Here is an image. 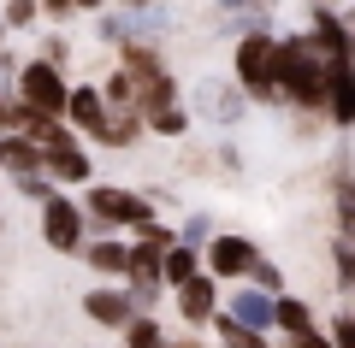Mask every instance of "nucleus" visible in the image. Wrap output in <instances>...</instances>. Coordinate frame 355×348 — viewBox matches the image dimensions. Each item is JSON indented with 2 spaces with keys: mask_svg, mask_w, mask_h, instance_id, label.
Wrapping results in <instances>:
<instances>
[{
  "mask_svg": "<svg viewBox=\"0 0 355 348\" xmlns=\"http://www.w3.org/2000/svg\"><path fill=\"white\" fill-rule=\"evenodd\" d=\"M125 12H154V0H119Z\"/></svg>",
  "mask_w": 355,
  "mask_h": 348,
  "instance_id": "obj_32",
  "label": "nucleus"
},
{
  "mask_svg": "<svg viewBox=\"0 0 355 348\" xmlns=\"http://www.w3.org/2000/svg\"><path fill=\"white\" fill-rule=\"evenodd\" d=\"M349 24H355V12H349Z\"/></svg>",
  "mask_w": 355,
  "mask_h": 348,
  "instance_id": "obj_37",
  "label": "nucleus"
},
{
  "mask_svg": "<svg viewBox=\"0 0 355 348\" xmlns=\"http://www.w3.org/2000/svg\"><path fill=\"white\" fill-rule=\"evenodd\" d=\"M83 313H89L95 324H107V331H125L142 307L130 301V289H89V295H83Z\"/></svg>",
  "mask_w": 355,
  "mask_h": 348,
  "instance_id": "obj_8",
  "label": "nucleus"
},
{
  "mask_svg": "<svg viewBox=\"0 0 355 348\" xmlns=\"http://www.w3.org/2000/svg\"><path fill=\"white\" fill-rule=\"evenodd\" d=\"M107 95H101V83H77L71 95H65V125L71 130H83V136H95V130L107 125Z\"/></svg>",
  "mask_w": 355,
  "mask_h": 348,
  "instance_id": "obj_6",
  "label": "nucleus"
},
{
  "mask_svg": "<svg viewBox=\"0 0 355 348\" xmlns=\"http://www.w3.org/2000/svg\"><path fill=\"white\" fill-rule=\"evenodd\" d=\"M42 12H48V18H53V24H65V18H71V12H77V0H42Z\"/></svg>",
  "mask_w": 355,
  "mask_h": 348,
  "instance_id": "obj_28",
  "label": "nucleus"
},
{
  "mask_svg": "<svg viewBox=\"0 0 355 348\" xmlns=\"http://www.w3.org/2000/svg\"><path fill=\"white\" fill-rule=\"evenodd\" d=\"M331 342H338V348H355V313H338V319H331Z\"/></svg>",
  "mask_w": 355,
  "mask_h": 348,
  "instance_id": "obj_23",
  "label": "nucleus"
},
{
  "mask_svg": "<svg viewBox=\"0 0 355 348\" xmlns=\"http://www.w3.org/2000/svg\"><path fill=\"white\" fill-rule=\"evenodd\" d=\"M178 348H190V342H178Z\"/></svg>",
  "mask_w": 355,
  "mask_h": 348,
  "instance_id": "obj_36",
  "label": "nucleus"
},
{
  "mask_svg": "<svg viewBox=\"0 0 355 348\" xmlns=\"http://www.w3.org/2000/svg\"><path fill=\"white\" fill-rule=\"evenodd\" d=\"M214 284H219L214 272H207V277L196 272L190 284H178V313H184V319H190L196 331H202V324H207V319L219 313V289H214Z\"/></svg>",
  "mask_w": 355,
  "mask_h": 348,
  "instance_id": "obj_9",
  "label": "nucleus"
},
{
  "mask_svg": "<svg viewBox=\"0 0 355 348\" xmlns=\"http://www.w3.org/2000/svg\"><path fill=\"white\" fill-rule=\"evenodd\" d=\"M36 12H42V0H6V30H24V24H36Z\"/></svg>",
  "mask_w": 355,
  "mask_h": 348,
  "instance_id": "obj_21",
  "label": "nucleus"
},
{
  "mask_svg": "<svg viewBox=\"0 0 355 348\" xmlns=\"http://www.w3.org/2000/svg\"><path fill=\"white\" fill-rule=\"evenodd\" d=\"M101 95H107V107H113V112H137V71L119 65V71L101 83Z\"/></svg>",
  "mask_w": 355,
  "mask_h": 348,
  "instance_id": "obj_18",
  "label": "nucleus"
},
{
  "mask_svg": "<svg viewBox=\"0 0 355 348\" xmlns=\"http://www.w3.org/2000/svg\"><path fill=\"white\" fill-rule=\"evenodd\" d=\"M178 100V77L172 71H148V77H137V112L148 118V112H160V107H172Z\"/></svg>",
  "mask_w": 355,
  "mask_h": 348,
  "instance_id": "obj_10",
  "label": "nucleus"
},
{
  "mask_svg": "<svg viewBox=\"0 0 355 348\" xmlns=\"http://www.w3.org/2000/svg\"><path fill=\"white\" fill-rule=\"evenodd\" d=\"M42 237H48V248L77 254L83 248V207H71L65 195H48L42 201Z\"/></svg>",
  "mask_w": 355,
  "mask_h": 348,
  "instance_id": "obj_4",
  "label": "nucleus"
},
{
  "mask_svg": "<svg viewBox=\"0 0 355 348\" xmlns=\"http://www.w3.org/2000/svg\"><path fill=\"white\" fill-rule=\"evenodd\" d=\"M338 201H343V207H355V177H343V183H338Z\"/></svg>",
  "mask_w": 355,
  "mask_h": 348,
  "instance_id": "obj_30",
  "label": "nucleus"
},
{
  "mask_svg": "<svg viewBox=\"0 0 355 348\" xmlns=\"http://www.w3.org/2000/svg\"><path fill=\"white\" fill-rule=\"evenodd\" d=\"M219 12H231V18L237 12H266V0H219Z\"/></svg>",
  "mask_w": 355,
  "mask_h": 348,
  "instance_id": "obj_29",
  "label": "nucleus"
},
{
  "mask_svg": "<svg viewBox=\"0 0 355 348\" xmlns=\"http://www.w3.org/2000/svg\"><path fill=\"white\" fill-rule=\"evenodd\" d=\"M338 242L355 248V207H343V201H338Z\"/></svg>",
  "mask_w": 355,
  "mask_h": 348,
  "instance_id": "obj_26",
  "label": "nucleus"
},
{
  "mask_svg": "<svg viewBox=\"0 0 355 348\" xmlns=\"http://www.w3.org/2000/svg\"><path fill=\"white\" fill-rule=\"evenodd\" d=\"M0 136H6V95H0Z\"/></svg>",
  "mask_w": 355,
  "mask_h": 348,
  "instance_id": "obj_33",
  "label": "nucleus"
},
{
  "mask_svg": "<svg viewBox=\"0 0 355 348\" xmlns=\"http://www.w3.org/2000/svg\"><path fill=\"white\" fill-rule=\"evenodd\" d=\"M36 59H48V65H60V71H65V59H71V42H65V36H42V53H36Z\"/></svg>",
  "mask_w": 355,
  "mask_h": 348,
  "instance_id": "obj_22",
  "label": "nucleus"
},
{
  "mask_svg": "<svg viewBox=\"0 0 355 348\" xmlns=\"http://www.w3.org/2000/svg\"><path fill=\"white\" fill-rule=\"evenodd\" d=\"M254 260H261V254H254L249 237H214V242H207V272H214L219 284H237V277H249Z\"/></svg>",
  "mask_w": 355,
  "mask_h": 348,
  "instance_id": "obj_5",
  "label": "nucleus"
},
{
  "mask_svg": "<svg viewBox=\"0 0 355 348\" xmlns=\"http://www.w3.org/2000/svg\"><path fill=\"white\" fill-rule=\"evenodd\" d=\"M272 324H279L284 336H296V331H314V307H308L302 295H279V301H272Z\"/></svg>",
  "mask_w": 355,
  "mask_h": 348,
  "instance_id": "obj_14",
  "label": "nucleus"
},
{
  "mask_svg": "<svg viewBox=\"0 0 355 348\" xmlns=\"http://www.w3.org/2000/svg\"><path fill=\"white\" fill-rule=\"evenodd\" d=\"M83 260L107 277H130V248L125 242H83Z\"/></svg>",
  "mask_w": 355,
  "mask_h": 348,
  "instance_id": "obj_13",
  "label": "nucleus"
},
{
  "mask_svg": "<svg viewBox=\"0 0 355 348\" xmlns=\"http://www.w3.org/2000/svg\"><path fill=\"white\" fill-rule=\"evenodd\" d=\"M142 130H148V118H142V112H107V125L95 130V142H107V148H130Z\"/></svg>",
  "mask_w": 355,
  "mask_h": 348,
  "instance_id": "obj_12",
  "label": "nucleus"
},
{
  "mask_svg": "<svg viewBox=\"0 0 355 348\" xmlns=\"http://www.w3.org/2000/svg\"><path fill=\"white\" fill-rule=\"evenodd\" d=\"M291 348H338V342H331V336H320V331H296Z\"/></svg>",
  "mask_w": 355,
  "mask_h": 348,
  "instance_id": "obj_27",
  "label": "nucleus"
},
{
  "mask_svg": "<svg viewBox=\"0 0 355 348\" xmlns=\"http://www.w3.org/2000/svg\"><path fill=\"white\" fill-rule=\"evenodd\" d=\"M148 130H154V136H166V142H178V136H184V130H190V112H184V107H178V100H172V107L148 112Z\"/></svg>",
  "mask_w": 355,
  "mask_h": 348,
  "instance_id": "obj_19",
  "label": "nucleus"
},
{
  "mask_svg": "<svg viewBox=\"0 0 355 348\" xmlns=\"http://www.w3.org/2000/svg\"><path fill=\"white\" fill-rule=\"evenodd\" d=\"M83 212L95 224H125V230H137V237H148L154 224V201L148 195H137V189H113V183H95L83 195Z\"/></svg>",
  "mask_w": 355,
  "mask_h": 348,
  "instance_id": "obj_2",
  "label": "nucleus"
},
{
  "mask_svg": "<svg viewBox=\"0 0 355 348\" xmlns=\"http://www.w3.org/2000/svg\"><path fill=\"white\" fill-rule=\"evenodd\" d=\"M231 77L249 100H279V36L266 24H243L231 48Z\"/></svg>",
  "mask_w": 355,
  "mask_h": 348,
  "instance_id": "obj_1",
  "label": "nucleus"
},
{
  "mask_svg": "<svg viewBox=\"0 0 355 348\" xmlns=\"http://www.w3.org/2000/svg\"><path fill=\"white\" fill-rule=\"evenodd\" d=\"M219 331V342H231V348H266V336L254 331V324H243L237 313H214V319H207Z\"/></svg>",
  "mask_w": 355,
  "mask_h": 348,
  "instance_id": "obj_15",
  "label": "nucleus"
},
{
  "mask_svg": "<svg viewBox=\"0 0 355 348\" xmlns=\"http://www.w3.org/2000/svg\"><path fill=\"white\" fill-rule=\"evenodd\" d=\"M196 272H202L196 248H190V242H172V248H166V266H160V277H166V284H190Z\"/></svg>",
  "mask_w": 355,
  "mask_h": 348,
  "instance_id": "obj_17",
  "label": "nucleus"
},
{
  "mask_svg": "<svg viewBox=\"0 0 355 348\" xmlns=\"http://www.w3.org/2000/svg\"><path fill=\"white\" fill-rule=\"evenodd\" d=\"M0 165L18 172V177H30V172H42V148L30 136H18V130H6V136H0Z\"/></svg>",
  "mask_w": 355,
  "mask_h": 348,
  "instance_id": "obj_11",
  "label": "nucleus"
},
{
  "mask_svg": "<svg viewBox=\"0 0 355 348\" xmlns=\"http://www.w3.org/2000/svg\"><path fill=\"white\" fill-rule=\"evenodd\" d=\"M65 95H71V83H65L60 65H48V59L18 65L12 100H24V107H36V112H53V118H65Z\"/></svg>",
  "mask_w": 355,
  "mask_h": 348,
  "instance_id": "obj_3",
  "label": "nucleus"
},
{
  "mask_svg": "<svg viewBox=\"0 0 355 348\" xmlns=\"http://www.w3.org/2000/svg\"><path fill=\"white\" fill-rule=\"evenodd\" d=\"M125 348H166V336H160V324H154L148 313H137V319L125 324Z\"/></svg>",
  "mask_w": 355,
  "mask_h": 348,
  "instance_id": "obj_20",
  "label": "nucleus"
},
{
  "mask_svg": "<svg viewBox=\"0 0 355 348\" xmlns=\"http://www.w3.org/2000/svg\"><path fill=\"white\" fill-rule=\"evenodd\" d=\"M249 277H254L261 289H279V277H284V272H279L272 260H254V266H249Z\"/></svg>",
  "mask_w": 355,
  "mask_h": 348,
  "instance_id": "obj_25",
  "label": "nucleus"
},
{
  "mask_svg": "<svg viewBox=\"0 0 355 348\" xmlns=\"http://www.w3.org/2000/svg\"><path fill=\"white\" fill-rule=\"evenodd\" d=\"M0 48H6V18H0Z\"/></svg>",
  "mask_w": 355,
  "mask_h": 348,
  "instance_id": "obj_35",
  "label": "nucleus"
},
{
  "mask_svg": "<svg viewBox=\"0 0 355 348\" xmlns=\"http://www.w3.org/2000/svg\"><path fill=\"white\" fill-rule=\"evenodd\" d=\"M42 172H48L53 183H89L95 165H89V154L77 148V136H65V142H53V148H42Z\"/></svg>",
  "mask_w": 355,
  "mask_h": 348,
  "instance_id": "obj_7",
  "label": "nucleus"
},
{
  "mask_svg": "<svg viewBox=\"0 0 355 348\" xmlns=\"http://www.w3.org/2000/svg\"><path fill=\"white\" fill-rule=\"evenodd\" d=\"M349 65H355V24H349Z\"/></svg>",
  "mask_w": 355,
  "mask_h": 348,
  "instance_id": "obj_34",
  "label": "nucleus"
},
{
  "mask_svg": "<svg viewBox=\"0 0 355 348\" xmlns=\"http://www.w3.org/2000/svg\"><path fill=\"white\" fill-rule=\"evenodd\" d=\"M231 313H237L243 324H254V331H266V324H272V301L261 295V284L243 289V295H231Z\"/></svg>",
  "mask_w": 355,
  "mask_h": 348,
  "instance_id": "obj_16",
  "label": "nucleus"
},
{
  "mask_svg": "<svg viewBox=\"0 0 355 348\" xmlns=\"http://www.w3.org/2000/svg\"><path fill=\"white\" fill-rule=\"evenodd\" d=\"M225 348H231V342H225Z\"/></svg>",
  "mask_w": 355,
  "mask_h": 348,
  "instance_id": "obj_38",
  "label": "nucleus"
},
{
  "mask_svg": "<svg viewBox=\"0 0 355 348\" xmlns=\"http://www.w3.org/2000/svg\"><path fill=\"white\" fill-rule=\"evenodd\" d=\"M338 284L355 289V248H349V242H338Z\"/></svg>",
  "mask_w": 355,
  "mask_h": 348,
  "instance_id": "obj_24",
  "label": "nucleus"
},
{
  "mask_svg": "<svg viewBox=\"0 0 355 348\" xmlns=\"http://www.w3.org/2000/svg\"><path fill=\"white\" fill-rule=\"evenodd\" d=\"M113 0H77V12H107Z\"/></svg>",
  "mask_w": 355,
  "mask_h": 348,
  "instance_id": "obj_31",
  "label": "nucleus"
}]
</instances>
